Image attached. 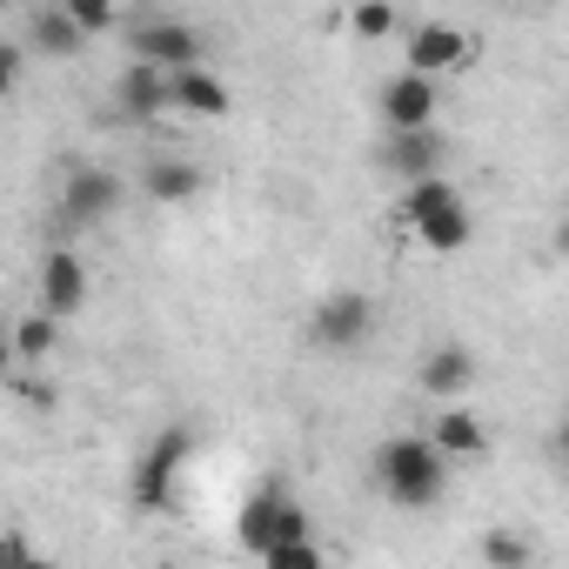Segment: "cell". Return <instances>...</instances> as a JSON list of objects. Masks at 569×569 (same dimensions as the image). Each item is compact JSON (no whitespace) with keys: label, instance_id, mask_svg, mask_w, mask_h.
Instances as JSON below:
<instances>
[{"label":"cell","instance_id":"cell-7","mask_svg":"<svg viewBox=\"0 0 569 569\" xmlns=\"http://www.w3.org/2000/svg\"><path fill=\"white\" fill-rule=\"evenodd\" d=\"M34 274H41V316L68 322V316L88 309V261H81L74 248H48Z\"/></svg>","mask_w":569,"mask_h":569},{"label":"cell","instance_id":"cell-15","mask_svg":"<svg viewBox=\"0 0 569 569\" xmlns=\"http://www.w3.org/2000/svg\"><path fill=\"white\" fill-rule=\"evenodd\" d=\"M114 108H121L128 121H154V114L168 108V74H161V68H141V61H128V68H121V81H114Z\"/></svg>","mask_w":569,"mask_h":569},{"label":"cell","instance_id":"cell-1","mask_svg":"<svg viewBox=\"0 0 569 569\" xmlns=\"http://www.w3.org/2000/svg\"><path fill=\"white\" fill-rule=\"evenodd\" d=\"M376 489H382L396 509H429V502H442V489H449V462H442L422 436H389V442L376 449Z\"/></svg>","mask_w":569,"mask_h":569},{"label":"cell","instance_id":"cell-18","mask_svg":"<svg viewBox=\"0 0 569 569\" xmlns=\"http://www.w3.org/2000/svg\"><path fill=\"white\" fill-rule=\"evenodd\" d=\"M469 234H476V221H469V208L456 201V208H442L436 221H422L416 228V241L429 248V254H456V248H469Z\"/></svg>","mask_w":569,"mask_h":569},{"label":"cell","instance_id":"cell-10","mask_svg":"<svg viewBox=\"0 0 569 569\" xmlns=\"http://www.w3.org/2000/svg\"><path fill=\"white\" fill-rule=\"evenodd\" d=\"M382 168L409 188V181H429V174H442V134L436 128H416V134H389V148H382Z\"/></svg>","mask_w":569,"mask_h":569},{"label":"cell","instance_id":"cell-21","mask_svg":"<svg viewBox=\"0 0 569 569\" xmlns=\"http://www.w3.org/2000/svg\"><path fill=\"white\" fill-rule=\"evenodd\" d=\"M61 14L74 21V34H81V41H88V34H108V28L121 21V14L108 8V0H61Z\"/></svg>","mask_w":569,"mask_h":569},{"label":"cell","instance_id":"cell-3","mask_svg":"<svg viewBox=\"0 0 569 569\" xmlns=\"http://www.w3.org/2000/svg\"><path fill=\"white\" fill-rule=\"evenodd\" d=\"M188 462H194V429H188V422H168V429L141 449V462H134V502H141V509H168Z\"/></svg>","mask_w":569,"mask_h":569},{"label":"cell","instance_id":"cell-5","mask_svg":"<svg viewBox=\"0 0 569 569\" xmlns=\"http://www.w3.org/2000/svg\"><path fill=\"white\" fill-rule=\"evenodd\" d=\"M128 48H134L141 68H161V74L201 68V34H194L188 21H174V14H148V21H134Z\"/></svg>","mask_w":569,"mask_h":569},{"label":"cell","instance_id":"cell-20","mask_svg":"<svg viewBox=\"0 0 569 569\" xmlns=\"http://www.w3.org/2000/svg\"><path fill=\"white\" fill-rule=\"evenodd\" d=\"M482 562H489V569H529L536 549H529L522 529H482Z\"/></svg>","mask_w":569,"mask_h":569},{"label":"cell","instance_id":"cell-24","mask_svg":"<svg viewBox=\"0 0 569 569\" xmlns=\"http://www.w3.org/2000/svg\"><path fill=\"white\" fill-rule=\"evenodd\" d=\"M8 389H14V402H21V409H41V416L61 402V396H54V382H41V376H8Z\"/></svg>","mask_w":569,"mask_h":569},{"label":"cell","instance_id":"cell-8","mask_svg":"<svg viewBox=\"0 0 569 569\" xmlns=\"http://www.w3.org/2000/svg\"><path fill=\"white\" fill-rule=\"evenodd\" d=\"M469 61H476V54H469V34H462V28H449V21H416V28H409V74L436 81V74L469 68Z\"/></svg>","mask_w":569,"mask_h":569},{"label":"cell","instance_id":"cell-11","mask_svg":"<svg viewBox=\"0 0 569 569\" xmlns=\"http://www.w3.org/2000/svg\"><path fill=\"white\" fill-rule=\"evenodd\" d=\"M201 168L188 161V154H154V161H141V194L148 201H161V208H181V201H194L201 194Z\"/></svg>","mask_w":569,"mask_h":569},{"label":"cell","instance_id":"cell-13","mask_svg":"<svg viewBox=\"0 0 569 569\" xmlns=\"http://www.w3.org/2000/svg\"><path fill=\"white\" fill-rule=\"evenodd\" d=\"M442 462H456V456H482L489 449V429H482V416L476 409H462V402H442V416L429 422V436H422Z\"/></svg>","mask_w":569,"mask_h":569},{"label":"cell","instance_id":"cell-19","mask_svg":"<svg viewBox=\"0 0 569 569\" xmlns=\"http://www.w3.org/2000/svg\"><path fill=\"white\" fill-rule=\"evenodd\" d=\"M54 342H61V322H54V316H21V322L8 329V349H14L21 362H48Z\"/></svg>","mask_w":569,"mask_h":569},{"label":"cell","instance_id":"cell-23","mask_svg":"<svg viewBox=\"0 0 569 569\" xmlns=\"http://www.w3.org/2000/svg\"><path fill=\"white\" fill-rule=\"evenodd\" d=\"M261 569H322V549L316 542H281L261 556Z\"/></svg>","mask_w":569,"mask_h":569},{"label":"cell","instance_id":"cell-26","mask_svg":"<svg viewBox=\"0 0 569 569\" xmlns=\"http://www.w3.org/2000/svg\"><path fill=\"white\" fill-rule=\"evenodd\" d=\"M21 61H28V54H21L14 41H0V101L14 94V81H21Z\"/></svg>","mask_w":569,"mask_h":569},{"label":"cell","instance_id":"cell-12","mask_svg":"<svg viewBox=\"0 0 569 569\" xmlns=\"http://www.w3.org/2000/svg\"><path fill=\"white\" fill-rule=\"evenodd\" d=\"M416 382H422L436 402H462V396H469V382H476V356H469L462 342H442V349H429V356H422Z\"/></svg>","mask_w":569,"mask_h":569},{"label":"cell","instance_id":"cell-2","mask_svg":"<svg viewBox=\"0 0 569 569\" xmlns=\"http://www.w3.org/2000/svg\"><path fill=\"white\" fill-rule=\"evenodd\" d=\"M121 201H128V181L108 168V161H74L68 168V181H61V221L68 228H101V221H114L121 214Z\"/></svg>","mask_w":569,"mask_h":569},{"label":"cell","instance_id":"cell-16","mask_svg":"<svg viewBox=\"0 0 569 569\" xmlns=\"http://www.w3.org/2000/svg\"><path fill=\"white\" fill-rule=\"evenodd\" d=\"M462 201V188L449 181V174H429V181H409L402 188V201H396V228H422V221H436L442 208H456Z\"/></svg>","mask_w":569,"mask_h":569},{"label":"cell","instance_id":"cell-27","mask_svg":"<svg viewBox=\"0 0 569 569\" xmlns=\"http://www.w3.org/2000/svg\"><path fill=\"white\" fill-rule=\"evenodd\" d=\"M14 369V349H8V329H0V376H8Z\"/></svg>","mask_w":569,"mask_h":569},{"label":"cell","instance_id":"cell-25","mask_svg":"<svg viewBox=\"0 0 569 569\" xmlns=\"http://www.w3.org/2000/svg\"><path fill=\"white\" fill-rule=\"evenodd\" d=\"M0 569H48V562L34 556V542L21 529H0Z\"/></svg>","mask_w":569,"mask_h":569},{"label":"cell","instance_id":"cell-22","mask_svg":"<svg viewBox=\"0 0 569 569\" xmlns=\"http://www.w3.org/2000/svg\"><path fill=\"white\" fill-rule=\"evenodd\" d=\"M349 28H356L362 41H382V34H396L402 21H396V8H382V0H369V8H356V14H349Z\"/></svg>","mask_w":569,"mask_h":569},{"label":"cell","instance_id":"cell-17","mask_svg":"<svg viewBox=\"0 0 569 569\" xmlns=\"http://www.w3.org/2000/svg\"><path fill=\"white\" fill-rule=\"evenodd\" d=\"M28 48L34 54H48V61H68V54H81L88 41L74 34V21L61 14V0H48V8H34L28 14Z\"/></svg>","mask_w":569,"mask_h":569},{"label":"cell","instance_id":"cell-14","mask_svg":"<svg viewBox=\"0 0 569 569\" xmlns=\"http://www.w3.org/2000/svg\"><path fill=\"white\" fill-rule=\"evenodd\" d=\"M168 108H181L194 121H221L228 114V81H214L208 68H181V74H168Z\"/></svg>","mask_w":569,"mask_h":569},{"label":"cell","instance_id":"cell-4","mask_svg":"<svg viewBox=\"0 0 569 569\" xmlns=\"http://www.w3.org/2000/svg\"><path fill=\"white\" fill-rule=\"evenodd\" d=\"M369 329H376V302L362 296V289H336V296H322L316 309H309V342L316 349H362L369 342Z\"/></svg>","mask_w":569,"mask_h":569},{"label":"cell","instance_id":"cell-6","mask_svg":"<svg viewBox=\"0 0 569 569\" xmlns=\"http://www.w3.org/2000/svg\"><path fill=\"white\" fill-rule=\"evenodd\" d=\"M289 509H296V496H289V482L281 476H268L248 502H241V516H234V542L248 549V556H268L274 542H281V522H289Z\"/></svg>","mask_w":569,"mask_h":569},{"label":"cell","instance_id":"cell-9","mask_svg":"<svg viewBox=\"0 0 569 569\" xmlns=\"http://www.w3.org/2000/svg\"><path fill=\"white\" fill-rule=\"evenodd\" d=\"M436 108H442V94H436V81H422V74H396L389 88H382V121H389V134H416V128H436Z\"/></svg>","mask_w":569,"mask_h":569}]
</instances>
